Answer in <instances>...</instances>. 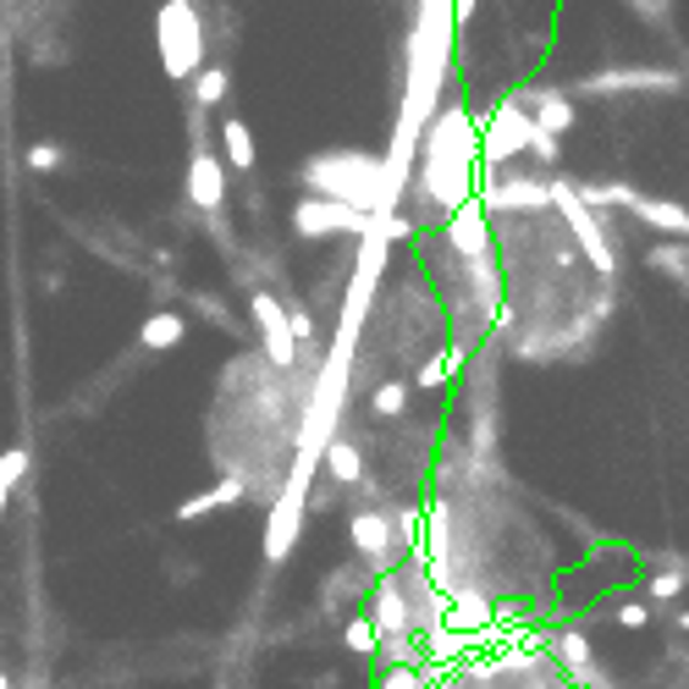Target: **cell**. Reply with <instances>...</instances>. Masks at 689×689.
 I'll return each mask as SVG.
<instances>
[{
  "mask_svg": "<svg viewBox=\"0 0 689 689\" xmlns=\"http://www.w3.org/2000/svg\"><path fill=\"white\" fill-rule=\"evenodd\" d=\"M419 182L441 210H458L463 199H475V171H480V128L463 106H441L436 122H425L419 133Z\"/></svg>",
  "mask_w": 689,
  "mask_h": 689,
  "instance_id": "1",
  "label": "cell"
},
{
  "mask_svg": "<svg viewBox=\"0 0 689 689\" xmlns=\"http://www.w3.org/2000/svg\"><path fill=\"white\" fill-rule=\"evenodd\" d=\"M303 182L320 188L326 199L353 204V210H376V193H381V160H376V154H359V149H353V154L337 149V154L309 160V166H303Z\"/></svg>",
  "mask_w": 689,
  "mask_h": 689,
  "instance_id": "2",
  "label": "cell"
},
{
  "mask_svg": "<svg viewBox=\"0 0 689 689\" xmlns=\"http://www.w3.org/2000/svg\"><path fill=\"white\" fill-rule=\"evenodd\" d=\"M154 39H160V67H166V78L182 83V78H193V72L204 67V28H199V17H193L188 0H166V6H160Z\"/></svg>",
  "mask_w": 689,
  "mask_h": 689,
  "instance_id": "3",
  "label": "cell"
},
{
  "mask_svg": "<svg viewBox=\"0 0 689 689\" xmlns=\"http://www.w3.org/2000/svg\"><path fill=\"white\" fill-rule=\"evenodd\" d=\"M547 193H551V210H557V216L568 221V232L579 238L585 260L596 266V276H601V281H612V276H618V254H612V243H607V227L596 221V210H590V204L573 193V182H568V177H551Z\"/></svg>",
  "mask_w": 689,
  "mask_h": 689,
  "instance_id": "4",
  "label": "cell"
},
{
  "mask_svg": "<svg viewBox=\"0 0 689 689\" xmlns=\"http://www.w3.org/2000/svg\"><path fill=\"white\" fill-rule=\"evenodd\" d=\"M475 128H480V166H508V160L530 143L536 117L525 111V100H502V106H497L491 117H480Z\"/></svg>",
  "mask_w": 689,
  "mask_h": 689,
  "instance_id": "5",
  "label": "cell"
},
{
  "mask_svg": "<svg viewBox=\"0 0 689 689\" xmlns=\"http://www.w3.org/2000/svg\"><path fill=\"white\" fill-rule=\"evenodd\" d=\"M370 227V210H353L342 199H326V193H309L292 204V232L298 238H326V232H365Z\"/></svg>",
  "mask_w": 689,
  "mask_h": 689,
  "instance_id": "6",
  "label": "cell"
},
{
  "mask_svg": "<svg viewBox=\"0 0 689 689\" xmlns=\"http://www.w3.org/2000/svg\"><path fill=\"white\" fill-rule=\"evenodd\" d=\"M249 309H254V326H260V337H266V359H271L276 370H292V365H298V337H292V320H287L281 298H276V292H254Z\"/></svg>",
  "mask_w": 689,
  "mask_h": 689,
  "instance_id": "7",
  "label": "cell"
},
{
  "mask_svg": "<svg viewBox=\"0 0 689 689\" xmlns=\"http://www.w3.org/2000/svg\"><path fill=\"white\" fill-rule=\"evenodd\" d=\"M353 547L370 568H392V557H403L409 547H398V525L392 513H353Z\"/></svg>",
  "mask_w": 689,
  "mask_h": 689,
  "instance_id": "8",
  "label": "cell"
},
{
  "mask_svg": "<svg viewBox=\"0 0 689 689\" xmlns=\"http://www.w3.org/2000/svg\"><path fill=\"white\" fill-rule=\"evenodd\" d=\"M618 89H657V94H679V89H685V78H679V72L651 67V72H596V78H585V83H579V94H618Z\"/></svg>",
  "mask_w": 689,
  "mask_h": 689,
  "instance_id": "9",
  "label": "cell"
},
{
  "mask_svg": "<svg viewBox=\"0 0 689 689\" xmlns=\"http://www.w3.org/2000/svg\"><path fill=\"white\" fill-rule=\"evenodd\" d=\"M447 238H452V249H458L463 260H480V254H491L486 204H480V199H463V204L452 210V221H447Z\"/></svg>",
  "mask_w": 689,
  "mask_h": 689,
  "instance_id": "10",
  "label": "cell"
},
{
  "mask_svg": "<svg viewBox=\"0 0 689 689\" xmlns=\"http://www.w3.org/2000/svg\"><path fill=\"white\" fill-rule=\"evenodd\" d=\"M188 199L199 210H216L227 199V171H221V160L210 149H193V160H188Z\"/></svg>",
  "mask_w": 689,
  "mask_h": 689,
  "instance_id": "11",
  "label": "cell"
},
{
  "mask_svg": "<svg viewBox=\"0 0 689 689\" xmlns=\"http://www.w3.org/2000/svg\"><path fill=\"white\" fill-rule=\"evenodd\" d=\"M519 100H525V111H530V117H536L547 133H557V138L579 122V111H573V100H568L562 89H530V94H519Z\"/></svg>",
  "mask_w": 689,
  "mask_h": 689,
  "instance_id": "12",
  "label": "cell"
},
{
  "mask_svg": "<svg viewBox=\"0 0 689 689\" xmlns=\"http://www.w3.org/2000/svg\"><path fill=\"white\" fill-rule=\"evenodd\" d=\"M551 651H557V662L579 679V685H596L601 673H596V662H590V640L579 635V629H562V635H551Z\"/></svg>",
  "mask_w": 689,
  "mask_h": 689,
  "instance_id": "13",
  "label": "cell"
},
{
  "mask_svg": "<svg viewBox=\"0 0 689 689\" xmlns=\"http://www.w3.org/2000/svg\"><path fill=\"white\" fill-rule=\"evenodd\" d=\"M243 502V480L238 475H227L221 486H210L204 497H188L182 508H177V525H188V519H204V513H216V508H238Z\"/></svg>",
  "mask_w": 689,
  "mask_h": 689,
  "instance_id": "14",
  "label": "cell"
},
{
  "mask_svg": "<svg viewBox=\"0 0 689 689\" xmlns=\"http://www.w3.org/2000/svg\"><path fill=\"white\" fill-rule=\"evenodd\" d=\"M629 210H635L646 227H657V232H673V238H685V227H689V210H685V204H673V199H646V193H640Z\"/></svg>",
  "mask_w": 689,
  "mask_h": 689,
  "instance_id": "15",
  "label": "cell"
},
{
  "mask_svg": "<svg viewBox=\"0 0 689 689\" xmlns=\"http://www.w3.org/2000/svg\"><path fill=\"white\" fill-rule=\"evenodd\" d=\"M463 359H469V348H463V342H452L447 353H430V359L419 365L413 387H419V392H436V387H447V381L458 376V365H463Z\"/></svg>",
  "mask_w": 689,
  "mask_h": 689,
  "instance_id": "16",
  "label": "cell"
},
{
  "mask_svg": "<svg viewBox=\"0 0 689 689\" xmlns=\"http://www.w3.org/2000/svg\"><path fill=\"white\" fill-rule=\"evenodd\" d=\"M320 463L331 469V480H337V486H353V480L365 475V458H359V447H353V441H342V436H331V441H326Z\"/></svg>",
  "mask_w": 689,
  "mask_h": 689,
  "instance_id": "17",
  "label": "cell"
},
{
  "mask_svg": "<svg viewBox=\"0 0 689 689\" xmlns=\"http://www.w3.org/2000/svg\"><path fill=\"white\" fill-rule=\"evenodd\" d=\"M646 266L662 271V276H673L679 287H689V243H679V238H673V243H657V249L646 254Z\"/></svg>",
  "mask_w": 689,
  "mask_h": 689,
  "instance_id": "18",
  "label": "cell"
},
{
  "mask_svg": "<svg viewBox=\"0 0 689 689\" xmlns=\"http://www.w3.org/2000/svg\"><path fill=\"white\" fill-rule=\"evenodd\" d=\"M138 342L154 348V353H160V348H177V342H182V314H149V320L138 326Z\"/></svg>",
  "mask_w": 689,
  "mask_h": 689,
  "instance_id": "19",
  "label": "cell"
},
{
  "mask_svg": "<svg viewBox=\"0 0 689 689\" xmlns=\"http://www.w3.org/2000/svg\"><path fill=\"white\" fill-rule=\"evenodd\" d=\"M221 143H227V160H232L238 171H249V166H254V133H249V122L227 117V122H221Z\"/></svg>",
  "mask_w": 689,
  "mask_h": 689,
  "instance_id": "20",
  "label": "cell"
},
{
  "mask_svg": "<svg viewBox=\"0 0 689 689\" xmlns=\"http://www.w3.org/2000/svg\"><path fill=\"white\" fill-rule=\"evenodd\" d=\"M193 78H199V83H193V106H216V100H227V89H232L227 67H199Z\"/></svg>",
  "mask_w": 689,
  "mask_h": 689,
  "instance_id": "21",
  "label": "cell"
},
{
  "mask_svg": "<svg viewBox=\"0 0 689 689\" xmlns=\"http://www.w3.org/2000/svg\"><path fill=\"white\" fill-rule=\"evenodd\" d=\"M348 651H359V657H376L381 651V635H376V618L370 612H353V623H348Z\"/></svg>",
  "mask_w": 689,
  "mask_h": 689,
  "instance_id": "22",
  "label": "cell"
},
{
  "mask_svg": "<svg viewBox=\"0 0 689 689\" xmlns=\"http://www.w3.org/2000/svg\"><path fill=\"white\" fill-rule=\"evenodd\" d=\"M403 409H409V387H403V381L376 387V398H370V413H376V419H403Z\"/></svg>",
  "mask_w": 689,
  "mask_h": 689,
  "instance_id": "23",
  "label": "cell"
},
{
  "mask_svg": "<svg viewBox=\"0 0 689 689\" xmlns=\"http://www.w3.org/2000/svg\"><path fill=\"white\" fill-rule=\"evenodd\" d=\"M685 573H679V568H657V573H651V585H646V596H651V601H679V596H685Z\"/></svg>",
  "mask_w": 689,
  "mask_h": 689,
  "instance_id": "24",
  "label": "cell"
},
{
  "mask_svg": "<svg viewBox=\"0 0 689 689\" xmlns=\"http://www.w3.org/2000/svg\"><path fill=\"white\" fill-rule=\"evenodd\" d=\"M28 463H33V458H28V447H11V452H0V486L11 491V486L28 475Z\"/></svg>",
  "mask_w": 689,
  "mask_h": 689,
  "instance_id": "25",
  "label": "cell"
},
{
  "mask_svg": "<svg viewBox=\"0 0 689 689\" xmlns=\"http://www.w3.org/2000/svg\"><path fill=\"white\" fill-rule=\"evenodd\" d=\"M525 149H530V154H536L541 166H557V154H562V149H557V133H547L541 122L530 128V143H525Z\"/></svg>",
  "mask_w": 689,
  "mask_h": 689,
  "instance_id": "26",
  "label": "cell"
},
{
  "mask_svg": "<svg viewBox=\"0 0 689 689\" xmlns=\"http://www.w3.org/2000/svg\"><path fill=\"white\" fill-rule=\"evenodd\" d=\"M612 618H618V629H635V635H640V629H651V607H640V601H629V607H618Z\"/></svg>",
  "mask_w": 689,
  "mask_h": 689,
  "instance_id": "27",
  "label": "cell"
},
{
  "mask_svg": "<svg viewBox=\"0 0 689 689\" xmlns=\"http://www.w3.org/2000/svg\"><path fill=\"white\" fill-rule=\"evenodd\" d=\"M61 166V149L56 143H33L28 149V171H56Z\"/></svg>",
  "mask_w": 689,
  "mask_h": 689,
  "instance_id": "28",
  "label": "cell"
},
{
  "mask_svg": "<svg viewBox=\"0 0 689 689\" xmlns=\"http://www.w3.org/2000/svg\"><path fill=\"white\" fill-rule=\"evenodd\" d=\"M679 629H685V635H689V607H685V612H679Z\"/></svg>",
  "mask_w": 689,
  "mask_h": 689,
  "instance_id": "29",
  "label": "cell"
},
{
  "mask_svg": "<svg viewBox=\"0 0 689 689\" xmlns=\"http://www.w3.org/2000/svg\"><path fill=\"white\" fill-rule=\"evenodd\" d=\"M6 497H11V491H6V486H0V513H6Z\"/></svg>",
  "mask_w": 689,
  "mask_h": 689,
  "instance_id": "30",
  "label": "cell"
},
{
  "mask_svg": "<svg viewBox=\"0 0 689 689\" xmlns=\"http://www.w3.org/2000/svg\"><path fill=\"white\" fill-rule=\"evenodd\" d=\"M0 689H17V685H11V679H6V673H0Z\"/></svg>",
  "mask_w": 689,
  "mask_h": 689,
  "instance_id": "31",
  "label": "cell"
},
{
  "mask_svg": "<svg viewBox=\"0 0 689 689\" xmlns=\"http://www.w3.org/2000/svg\"><path fill=\"white\" fill-rule=\"evenodd\" d=\"M657 6H673V0H657Z\"/></svg>",
  "mask_w": 689,
  "mask_h": 689,
  "instance_id": "32",
  "label": "cell"
}]
</instances>
